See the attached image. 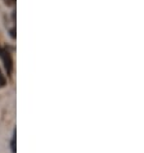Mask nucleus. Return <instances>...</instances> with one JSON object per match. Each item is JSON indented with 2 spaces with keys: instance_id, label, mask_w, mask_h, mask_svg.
Masks as SVG:
<instances>
[{
  "instance_id": "obj_4",
  "label": "nucleus",
  "mask_w": 144,
  "mask_h": 153,
  "mask_svg": "<svg viewBox=\"0 0 144 153\" xmlns=\"http://www.w3.org/2000/svg\"><path fill=\"white\" fill-rule=\"evenodd\" d=\"M4 1H5V4H7L8 7L14 5V4H16V0H4Z\"/></svg>"
},
{
  "instance_id": "obj_1",
  "label": "nucleus",
  "mask_w": 144,
  "mask_h": 153,
  "mask_svg": "<svg viewBox=\"0 0 144 153\" xmlns=\"http://www.w3.org/2000/svg\"><path fill=\"white\" fill-rule=\"evenodd\" d=\"M0 57H1L3 62H4V66H5V70H7L8 76L10 77L12 70H13V61H12V56H10L9 50H8L7 48H3V46H0Z\"/></svg>"
},
{
  "instance_id": "obj_3",
  "label": "nucleus",
  "mask_w": 144,
  "mask_h": 153,
  "mask_svg": "<svg viewBox=\"0 0 144 153\" xmlns=\"http://www.w3.org/2000/svg\"><path fill=\"white\" fill-rule=\"evenodd\" d=\"M5 84H7V80L4 77V75L1 74V70H0V88H4Z\"/></svg>"
},
{
  "instance_id": "obj_2",
  "label": "nucleus",
  "mask_w": 144,
  "mask_h": 153,
  "mask_svg": "<svg viewBox=\"0 0 144 153\" xmlns=\"http://www.w3.org/2000/svg\"><path fill=\"white\" fill-rule=\"evenodd\" d=\"M10 147H12V153H17V148H16V133L13 135V138H12Z\"/></svg>"
}]
</instances>
